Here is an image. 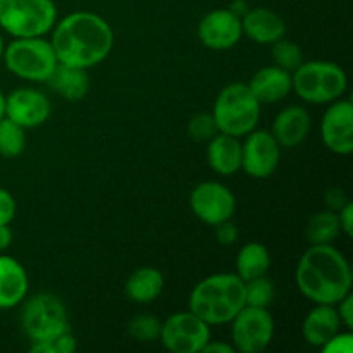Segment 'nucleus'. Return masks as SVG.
<instances>
[{"mask_svg": "<svg viewBox=\"0 0 353 353\" xmlns=\"http://www.w3.org/2000/svg\"><path fill=\"white\" fill-rule=\"evenodd\" d=\"M312 128V117L305 107L290 105L279 110L272 123V137L281 148L299 147L309 137Z\"/></svg>", "mask_w": 353, "mask_h": 353, "instance_id": "16", "label": "nucleus"}, {"mask_svg": "<svg viewBox=\"0 0 353 353\" xmlns=\"http://www.w3.org/2000/svg\"><path fill=\"white\" fill-rule=\"evenodd\" d=\"M12 230H10L9 224H0V252L7 250L12 243Z\"/></svg>", "mask_w": 353, "mask_h": 353, "instance_id": "39", "label": "nucleus"}, {"mask_svg": "<svg viewBox=\"0 0 353 353\" xmlns=\"http://www.w3.org/2000/svg\"><path fill=\"white\" fill-rule=\"evenodd\" d=\"M281 147L271 131L257 130L245 137L241 143V169L254 179H268L278 169Z\"/></svg>", "mask_w": 353, "mask_h": 353, "instance_id": "11", "label": "nucleus"}, {"mask_svg": "<svg viewBox=\"0 0 353 353\" xmlns=\"http://www.w3.org/2000/svg\"><path fill=\"white\" fill-rule=\"evenodd\" d=\"M50 112V100L37 88H16L6 95V117L24 130L41 126Z\"/></svg>", "mask_w": 353, "mask_h": 353, "instance_id": "15", "label": "nucleus"}, {"mask_svg": "<svg viewBox=\"0 0 353 353\" xmlns=\"http://www.w3.org/2000/svg\"><path fill=\"white\" fill-rule=\"evenodd\" d=\"M6 116V95H3V92L0 90V119Z\"/></svg>", "mask_w": 353, "mask_h": 353, "instance_id": "41", "label": "nucleus"}, {"mask_svg": "<svg viewBox=\"0 0 353 353\" xmlns=\"http://www.w3.org/2000/svg\"><path fill=\"white\" fill-rule=\"evenodd\" d=\"M348 88V78L343 68L331 61L302 62L292 72V92L303 102L331 103L341 99Z\"/></svg>", "mask_w": 353, "mask_h": 353, "instance_id": "5", "label": "nucleus"}, {"mask_svg": "<svg viewBox=\"0 0 353 353\" xmlns=\"http://www.w3.org/2000/svg\"><path fill=\"white\" fill-rule=\"evenodd\" d=\"M247 85L261 105L278 103L292 92V72L278 65H265L252 76Z\"/></svg>", "mask_w": 353, "mask_h": 353, "instance_id": "18", "label": "nucleus"}, {"mask_svg": "<svg viewBox=\"0 0 353 353\" xmlns=\"http://www.w3.org/2000/svg\"><path fill=\"white\" fill-rule=\"evenodd\" d=\"M274 338V319L262 307L245 305L231 319V345L234 352L261 353Z\"/></svg>", "mask_w": 353, "mask_h": 353, "instance_id": "9", "label": "nucleus"}, {"mask_svg": "<svg viewBox=\"0 0 353 353\" xmlns=\"http://www.w3.org/2000/svg\"><path fill=\"white\" fill-rule=\"evenodd\" d=\"M19 321L30 341H52L69 330L68 310L54 293L43 292L24 299Z\"/></svg>", "mask_w": 353, "mask_h": 353, "instance_id": "8", "label": "nucleus"}, {"mask_svg": "<svg viewBox=\"0 0 353 353\" xmlns=\"http://www.w3.org/2000/svg\"><path fill=\"white\" fill-rule=\"evenodd\" d=\"M3 47H6V45H3V40H2V37H0V61H2V54H3Z\"/></svg>", "mask_w": 353, "mask_h": 353, "instance_id": "42", "label": "nucleus"}, {"mask_svg": "<svg viewBox=\"0 0 353 353\" xmlns=\"http://www.w3.org/2000/svg\"><path fill=\"white\" fill-rule=\"evenodd\" d=\"M324 353H352L353 352V334L352 331H338L326 345L321 348Z\"/></svg>", "mask_w": 353, "mask_h": 353, "instance_id": "31", "label": "nucleus"}, {"mask_svg": "<svg viewBox=\"0 0 353 353\" xmlns=\"http://www.w3.org/2000/svg\"><path fill=\"white\" fill-rule=\"evenodd\" d=\"M55 23L54 0H0V28L10 37H45Z\"/></svg>", "mask_w": 353, "mask_h": 353, "instance_id": "7", "label": "nucleus"}, {"mask_svg": "<svg viewBox=\"0 0 353 353\" xmlns=\"http://www.w3.org/2000/svg\"><path fill=\"white\" fill-rule=\"evenodd\" d=\"M190 207L196 219L209 226H216L233 217L236 210V199L233 192L223 183L203 181L192 190Z\"/></svg>", "mask_w": 353, "mask_h": 353, "instance_id": "12", "label": "nucleus"}, {"mask_svg": "<svg viewBox=\"0 0 353 353\" xmlns=\"http://www.w3.org/2000/svg\"><path fill=\"white\" fill-rule=\"evenodd\" d=\"M272 61L278 68L293 72L303 62V52L300 45L283 37L272 43Z\"/></svg>", "mask_w": 353, "mask_h": 353, "instance_id": "29", "label": "nucleus"}, {"mask_svg": "<svg viewBox=\"0 0 353 353\" xmlns=\"http://www.w3.org/2000/svg\"><path fill=\"white\" fill-rule=\"evenodd\" d=\"M338 331H341V321L336 307L326 303H316L302 324L303 340L316 348H323Z\"/></svg>", "mask_w": 353, "mask_h": 353, "instance_id": "20", "label": "nucleus"}, {"mask_svg": "<svg viewBox=\"0 0 353 353\" xmlns=\"http://www.w3.org/2000/svg\"><path fill=\"white\" fill-rule=\"evenodd\" d=\"M162 292H164V276L157 268L150 265L137 269L124 283V293L128 299L140 305L155 302Z\"/></svg>", "mask_w": 353, "mask_h": 353, "instance_id": "23", "label": "nucleus"}, {"mask_svg": "<svg viewBox=\"0 0 353 353\" xmlns=\"http://www.w3.org/2000/svg\"><path fill=\"white\" fill-rule=\"evenodd\" d=\"M347 202H350L347 193L341 188H338V186H331V188H327L326 193H324V205H326L327 210L338 212V210H341L347 205Z\"/></svg>", "mask_w": 353, "mask_h": 353, "instance_id": "34", "label": "nucleus"}, {"mask_svg": "<svg viewBox=\"0 0 353 353\" xmlns=\"http://www.w3.org/2000/svg\"><path fill=\"white\" fill-rule=\"evenodd\" d=\"M338 305V316H340L341 326L347 327L348 331L353 330V293H348L345 299H341Z\"/></svg>", "mask_w": 353, "mask_h": 353, "instance_id": "35", "label": "nucleus"}, {"mask_svg": "<svg viewBox=\"0 0 353 353\" xmlns=\"http://www.w3.org/2000/svg\"><path fill=\"white\" fill-rule=\"evenodd\" d=\"M261 103L247 83H231L224 86L214 102L212 117L219 133L231 137H247L257 128L261 119Z\"/></svg>", "mask_w": 353, "mask_h": 353, "instance_id": "4", "label": "nucleus"}, {"mask_svg": "<svg viewBox=\"0 0 353 353\" xmlns=\"http://www.w3.org/2000/svg\"><path fill=\"white\" fill-rule=\"evenodd\" d=\"M162 323L152 314H137L128 323V334L138 343H154L161 336Z\"/></svg>", "mask_w": 353, "mask_h": 353, "instance_id": "27", "label": "nucleus"}, {"mask_svg": "<svg viewBox=\"0 0 353 353\" xmlns=\"http://www.w3.org/2000/svg\"><path fill=\"white\" fill-rule=\"evenodd\" d=\"M2 61L7 71L31 83H45L59 64L50 40L43 37L14 38L3 47Z\"/></svg>", "mask_w": 353, "mask_h": 353, "instance_id": "6", "label": "nucleus"}, {"mask_svg": "<svg viewBox=\"0 0 353 353\" xmlns=\"http://www.w3.org/2000/svg\"><path fill=\"white\" fill-rule=\"evenodd\" d=\"M321 140L324 147L336 155L353 152V102L338 99L330 103L321 119Z\"/></svg>", "mask_w": 353, "mask_h": 353, "instance_id": "13", "label": "nucleus"}, {"mask_svg": "<svg viewBox=\"0 0 353 353\" xmlns=\"http://www.w3.org/2000/svg\"><path fill=\"white\" fill-rule=\"evenodd\" d=\"M196 34L210 50H230L243 37L241 19L230 9H214L200 19Z\"/></svg>", "mask_w": 353, "mask_h": 353, "instance_id": "14", "label": "nucleus"}, {"mask_svg": "<svg viewBox=\"0 0 353 353\" xmlns=\"http://www.w3.org/2000/svg\"><path fill=\"white\" fill-rule=\"evenodd\" d=\"M203 353H234L233 345L226 343V341H212L209 340V343L203 347Z\"/></svg>", "mask_w": 353, "mask_h": 353, "instance_id": "38", "label": "nucleus"}, {"mask_svg": "<svg viewBox=\"0 0 353 353\" xmlns=\"http://www.w3.org/2000/svg\"><path fill=\"white\" fill-rule=\"evenodd\" d=\"M234 268H236L234 274L243 281L268 274L269 268H271L269 248L259 241H250V243L243 245L236 255Z\"/></svg>", "mask_w": 353, "mask_h": 353, "instance_id": "24", "label": "nucleus"}, {"mask_svg": "<svg viewBox=\"0 0 353 353\" xmlns=\"http://www.w3.org/2000/svg\"><path fill=\"white\" fill-rule=\"evenodd\" d=\"M228 9H230L231 12L234 14V16H238L241 19V17H243L245 14H247V10L250 9V7H248L247 0H234V2L231 3L230 7H228Z\"/></svg>", "mask_w": 353, "mask_h": 353, "instance_id": "40", "label": "nucleus"}, {"mask_svg": "<svg viewBox=\"0 0 353 353\" xmlns=\"http://www.w3.org/2000/svg\"><path fill=\"white\" fill-rule=\"evenodd\" d=\"M245 303V281L231 272L207 276L196 283L188 299V310L209 326L230 324Z\"/></svg>", "mask_w": 353, "mask_h": 353, "instance_id": "3", "label": "nucleus"}, {"mask_svg": "<svg viewBox=\"0 0 353 353\" xmlns=\"http://www.w3.org/2000/svg\"><path fill=\"white\" fill-rule=\"evenodd\" d=\"M340 233L341 230L338 212L327 209L314 214L305 228V238L310 245L333 243L340 236Z\"/></svg>", "mask_w": 353, "mask_h": 353, "instance_id": "25", "label": "nucleus"}, {"mask_svg": "<svg viewBox=\"0 0 353 353\" xmlns=\"http://www.w3.org/2000/svg\"><path fill=\"white\" fill-rule=\"evenodd\" d=\"M30 288V278L19 261L0 254V310L21 305Z\"/></svg>", "mask_w": 353, "mask_h": 353, "instance_id": "19", "label": "nucleus"}, {"mask_svg": "<svg viewBox=\"0 0 353 353\" xmlns=\"http://www.w3.org/2000/svg\"><path fill=\"white\" fill-rule=\"evenodd\" d=\"M16 200L7 192L6 188H0V224H10L16 217Z\"/></svg>", "mask_w": 353, "mask_h": 353, "instance_id": "33", "label": "nucleus"}, {"mask_svg": "<svg viewBox=\"0 0 353 353\" xmlns=\"http://www.w3.org/2000/svg\"><path fill=\"white\" fill-rule=\"evenodd\" d=\"M214 228V234H216L217 243L223 247H230V245L236 243L238 240V228L236 224L231 223V219L223 221V223L216 224Z\"/></svg>", "mask_w": 353, "mask_h": 353, "instance_id": "32", "label": "nucleus"}, {"mask_svg": "<svg viewBox=\"0 0 353 353\" xmlns=\"http://www.w3.org/2000/svg\"><path fill=\"white\" fill-rule=\"evenodd\" d=\"M219 133L212 114L200 112L195 114L188 121V137L195 141H209L210 138Z\"/></svg>", "mask_w": 353, "mask_h": 353, "instance_id": "30", "label": "nucleus"}, {"mask_svg": "<svg viewBox=\"0 0 353 353\" xmlns=\"http://www.w3.org/2000/svg\"><path fill=\"white\" fill-rule=\"evenodd\" d=\"M161 343L172 353H200L210 340V326L193 312H176L162 323Z\"/></svg>", "mask_w": 353, "mask_h": 353, "instance_id": "10", "label": "nucleus"}, {"mask_svg": "<svg viewBox=\"0 0 353 353\" xmlns=\"http://www.w3.org/2000/svg\"><path fill=\"white\" fill-rule=\"evenodd\" d=\"M295 281L310 302L336 305L352 292L353 274L347 257L333 245H310L296 265Z\"/></svg>", "mask_w": 353, "mask_h": 353, "instance_id": "2", "label": "nucleus"}, {"mask_svg": "<svg viewBox=\"0 0 353 353\" xmlns=\"http://www.w3.org/2000/svg\"><path fill=\"white\" fill-rule=\"evenodd\" d=\"M338 219H340L341 233L347 234L348 238H353V203L347 202V205L341 210H338Z\"/></svg>", "mask_w": 353, "mask_h": 353, "instance_id": "37", "label": "nucleus"}, {"mask_svg": "<svg viewBox=\"0 0 353 353\" xmlns=\"http://www.w3.org/2000/svg\"><path fill=\"white\" fill-rule=\"evenodd\" d=\"M274 300V285L268 276L245 281V303L252 307H262L268 309Z\"/></svg>", "mask_w": 353, "mask_h": 353, "instance_id": "28", "label": "nucleus"}, {"mask_svg": "<svg viewBox=\"0 0 353 353\" xmlns=\"http://www.w3.org/2000/svg\"><path fill=\"white\" fill-rule=\"evenodd\" d=\"M241 30L255 43L272 45L286 34V23L278 12L268 7H254L241 17Z\"/></svg>", "mask_w": 353, "mask_h": 353, "instance_id": "17", "label": "nucleus"}, {"mask_svg": "<svg viewBox=\"0 0 353 353\" xmlns=\"http://www.w3.org/2000/svg\"><path fill=\"white\" fill-rule=\"evenodd\" d=\"M26 147V133L24 128L7 119L6 116L0 119V157L16 159L19 157Z\"/></svg>", "mask_w": 353, "mask_h": 353, "instance_id": "26", "label": "nucleus"}, {"mask_svg": "<svg viewBox=\"0 0 353 353\" xmlns=\"http://www.w3.org/2000/svg\"><path fill=\"white\" fill-rule=\"evenodd\" d=\"M45 83L50 86L52 92H55L59 97L69 100V102H78V100L85 99L90 92V85H92L88 69L61 64V62L55 65L54 72Z\"/></svg>", "mask_w": 353, "mask_h": 353, "instance_id": "22", "label": "nucleus"}, {"mask_svg": "<svg viewBox=\"0 0 353 353\" xmlns=\"http://www.w3.org/2000/svg\"><path fill=\"white\" fill-rule=\"evenodd\" d=\"M52 343V352L54 353H72L76 350V340L74 336L71 334V331H64V333L59 334L57 338L50 341Z\"/></svg>", "mask_w": 353, "mask_h": 353, "instance_id": "36", "label": "nucleus"}, {"mask_svg": "<svg viewBox=\"0 0 353 353\" xmlns=\"http://www.w3.org/2000/svg\"><path fill=\"white\" fill-rule=\"evenodd\" d=\"M50 43L61 64L90 69L109 57L114 31L99 14L78 10L55 23Z\"/></svg>", "mask_w": 353, "mask_h": 353, "instance_id": "1", "label": "nucleus"}, {"mask_svg": "<svg viewBox=\"0 0 353 353\" xmlns=\"http://www.w3.org/2000/svg\"><path fill=\"white\" fill-rule=\"evenodd\" d=\"M207 162L210 169L221 176H233L241 169L240 138L226 133H217L209 140Z\"/></svg>", "mask_w": 353, "mask_h": 353, "instance_id": "21", "label": "nucleus"}]
</instances>
